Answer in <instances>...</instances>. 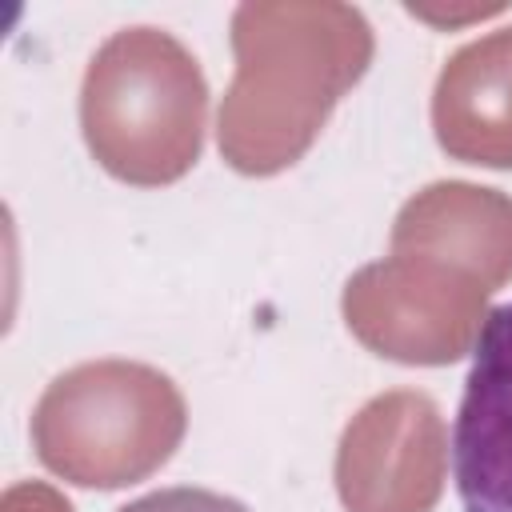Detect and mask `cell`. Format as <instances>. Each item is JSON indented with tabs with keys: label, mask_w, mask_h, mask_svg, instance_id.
I'll use <instances>...</instances> for the list:
<instances>
[{
	"label": "cell",
	"mask_w": 512,
	"mask_h": 512,
	"mask_svg": "<svg viewBox=\"0 0 512 512\" xmlns=\"http://www.w3.org/2000/svg\"><path fill=\"white\" fill-rule=\"evenodd\" d=\"M228 36L236 72L216 112V144L240 176L292 168L376 56L368 16L340 0H248Z\"/></svg>",
	"instance_id": "obj_1"
},
{
	"label": "cell",
	"mask_w": 512,
	"mask_h": 512,
	"mask_svg": "<svg viewBox=\"0 0 512 512\" xmlns=\"http://www.w3.org/2000/svg\"><path fill=\"white\" fill-rule=\"evenodd\" d=\"M208 128V80L164 28L112 32L84 68L80 132L92 160L132 184L164 188L192 172Z\"/></svg>",
	"instance_id": "obj_2"
},
{
	"label": "cell",
	"mask_w": 512,
	"mask_h": 512,
	"mask_svg": "<svg viewBox=\"0 0 512 512\" xmlns=\"http://www.w3.org/2000/svg\"><path fill=\"white\" fill-rule=\"evenodd\" d=\"M188 404L172 376L136 360H88L60 372L32 412L40 464L80 488H128L172 460Z\"/></svg>",
	"instance_id": "obj_3"
},
{
	"label": "cell",
	"mask_w": 512,
	"mask_h": 512,
	"mask_svg": "<svg viewBox=\"0 0 512 512\" xmlns=\"http://www.w3.org/2000/svg\"><path fill=\"white\" fill-rule=\"evenodd\" d=\"M340 316L368 352L440 368L476 348L488 320V292L448 264L388 252L348 276Z\"/></svg>",
	"instance_id": "obj_4"
},
{
	"label": "cell",
	"mask_w": 512,
	"mask_h": 512,
	"mask_svg": "<svg viewBox=\"0 0 512 512\" xmlns=\"http://www.w3.org/2000/svg\"><path fill=\"white\" fill-rule=\"evenodd\" d=\"M448 480V428L432 396L392 388L340 432L336 496L344 512H432Z\"/></svg>",
	"instance_id": "obj_5"
},
{
	"label": "cell",
	"mask_w": 512,
	"mask_h": 512,
	"mask_svg": "<svg viewBox=\"0 0 512 512\" xmlns=\"http://www.w3.org/2000/svg\"><path fill=\"white\" fill-rule=\"evenodd\" d=\"M392 252L472 276L488 296L512 280V196L468 180H436L392 220Z\"/></svg>",
	"instance_id": "obj_6"
},
{
	"label": "cell",
	"mask_w": 512,
	"mask_h": 512,
	"mask_svg": "<svg viewBox=\"0 0 512 512\" xmlns=\"http://www.w3.org/2000/svg\"><path fill=\"white\" fill-rule=\"evenodd\" d=\"M456 492L464 512H512V304L488 312L456 412Z\"/></svg>",
	"instance_id": "obj_7"
},
{
	"label": "cell",
	"mask_w": 512,
	"mask_h": 512,
	"mask_svg": "<svg viewBox=\"0 0 512 512\" xmlns=\"http://www.w3.org/2000/svg\"><path fill=\"white\" fill-rule=\"evenodd\" d=\"M436 144L480 168H512V24L456 48L432 88Z\"/></svg>",
	"instance_id": "obj_8"
},
{
	"label": "cell",
	"mask_w": 512,
	"mask_h": 512,
	"mask_svg": "<svg viewBox=\"0 0 512 512\" xmlns=\"http://www.w3.org/2000/svg\"><path fill=\"white\" fill-rule=\"evenodd\" d=\"M116 512H248V504L224 496V492H212V488H160V492H148Z\"/></svg>",
	"instance_id": "obj_9"
},
{
	"label": "cell",
	"mask_w": 512,
	"mask_h": 512,
	"mask_svg": "<svg viewBox=\"0 0 512 512\" xmlns=\"http://www.w3.org/2000/svg\"><path fill=\"white\" fill-rule=\"evenodd\" d=\"M0 512H72V504L44 480H20L0 496Z\"/></svg>",
	"instance_id": "obj_10"
}]
</instances>
